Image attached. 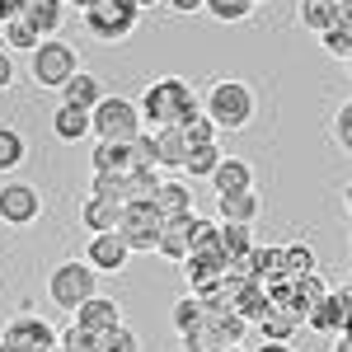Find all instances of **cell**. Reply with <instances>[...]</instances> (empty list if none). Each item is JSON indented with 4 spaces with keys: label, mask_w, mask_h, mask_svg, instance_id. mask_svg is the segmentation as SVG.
<instances>
[{
    "label": "cell",
    "mask_w": 352,
    "mask_h": 352,
    "mask_svg": "<svg viewBox=\"0 0 352 352\" xmlns=\"http://www.w3.org/2000/svg\"><path fill=\"white\" fill-rule=\"evenodd\" d=\"M136 109H141V122H151V127H184L192 113H202V104L184 76H160L146 85Z\"/></svg>",
    "instance_id": "obj_1"
},
{
    "label": "cell",
    "mask_w": 352,
    "mask_h": 352,
    "mask_svg": "<svg viewBox=\"0 0 352 352\" xmlns=\"http://www.w3.org/2000/svg\"><path fill=\"white\" fill-rule=\"evenodd\" d=\"M202 113L217 122L221 132H244V127L254 122L258 104H254V89H249L244 80H230V76H226V80H212Z\"/></svg>",
    "instance_id": "obj_2"
},
{
    "label": "cell",
    "mask_w": 352,
    "mask_h": 352,
    "mask_svg": "<svg viewBox=\"0 0 352 352\" xmlns=\"http://www.w3.org/2000/svg\"><path fill=\"white\" fill-rule=\"evenodd\" d=\"M89 296H99V272L89 268L85 258H66V263H56L52 277H47V300H52L56 310L76 315Z\"/></svg>",
    "instance_id": "obj_3"
},
{
    "label": "cell",
    "mask_w": 352,
    "mask_h": 352,
    "mask_svg": "<svg viewBox=\"0 0 352 352\" xmlns=\"http://www.w3.org/2000/svg\"><path fill=\"white\" fill-rule=\"evenodd\" d=\"M76 71H80V56H76L71 43H61V38H43L28 52V80L38 85V89H61Z\"/></svg>",
    "instance_id": "obj_4"
},
{
    "label": "cell",
    "mask_w": 352,
    "mask_h": 352,
    "mask_svg": "<svg viewBox=\"0 0 352 352\" xmlns=\"http://www.w3.org/2000/svg\"><path fill=\"white\" fill-rule=\"evenodd\" d=\"M85 14V33L89 38H99V43H127L136 33V19H141V10H136L132 0H94Z\"/></svg>",
    "instance_id": "obj_5"
},
{
    "label": "cell",
    "mask_w": 352,
    "mask_h": 352,
    "mask_svg": "<svg viewBox=\"0 0 352 352\" xmlns=\"http://www.w3.org/2000/svg\"><path fill=\"white\" fill-rule=\"evenodd\" d=\"M89 122H94V136L99 141H127L132 146L136 136H141V109H136L132 99H122V94H104L94 109H89Z\"/></svg>",
    "instance_id": "obj_6"
},
{
    "label": "cell",
    "mask_w": 352,
    "mask_h": 352,
    "mask_svg": "<svg viewBox=\"0 0 352 352\" xmlns=\"http://www.w3.org/2000/svg\"><path fill=\"white\" fill-rule=\"evenodd\" d=\"M160 230H164V221H160V212L151 207V197H141V202H122L118 235L127 240V249H132V254H155Z\"/></svg>",
    "instance_id": "obj_7"
},
{
    "label": "cell",
    "mask_w": 352,
    "mask_h": 352,
    "mask_svg": "<svg viewBox=\"0 0 352 352\" xmlns=\"http://www.w3.org/2000/svg\"><path fill=\"white\" fill-rule=\"evenodd\" d=\"M0 343L10 352H56V329L43 315H14L0 329Z\"/></svg>",
    "instance_id": "obj_8"
},
{
    "label": "cell",
    "mask_w": 352,
    "mask_h": 352,
    "mask_svg": "<svg viewBox=\"0 0 352 352\" xmlns=\"http://www.w3.org/2000/svg\"><path fill=\"white\" fill-rule=\"evenodd\" d=\"M43 217V192L24 184V179H10V184H0V221L5 226H14V230H24L33 221Z\"/></svg>",
    "instance_id": "obj_9"
},
{
    "label": "cell",
    "mask_w": 352,
    "mask_h": 352,
    "mask_svg": "<svg viewBox=\"0 0 352 352\" xmlns=\"http://www.w3.org/2000/svg\"><path fill=\"white\" fill-rule=\"evenodd\" d=\"M127 258H132V249H127V240H122L118 230L89 235V244H85V263H89L94 272H122Z\"/></svg>",
    "instance_id": "obj_10"
},
{
    "label": "cell",
    "mask_w": 352,
    "mask_h": 352,
    "mask_svg": "<svg viewBox=\"0 0 352 352\" xmlns=\"http://www.w3.org/2000/svg\"><path fill=\"white\" fill-rule=\"evenodd\" d=\"M348 315H352V287H343V292H329L324 300H315V305L305 310V329H315V333H338Z\"/></svg>",
    "instance_id": "obj_11"
},
{
    "label": "cell",
    "mask_w": 352,
    "mask_h": 352,
    "mask_svg": "<svg viewBox=\"0 0 352 352\" xmlns=\"http://www.w3.org/2000/svg\"><path fill=\"white\" fill-rule=\"evenodd\" d=\"M226 272H230V263H226L221 254H188V258H184V277H188L192 296H207Z\"/></svg>",
    "instance_id": "obj_12"
},
{
    "label": "cell",
    "mask_w": 352,
    "mask_h": 352,
    "mask_svg": "<svg viewBox=\"0 0 352 352\" xmlns=\"http://www.w3.org/2000/svg\"><path fill=\"white\" fill-rule=\"evenodd\" d=\"M151 207L160 212V221H184L192 217V188L184 179H160V188L151 192Z\"/></svg>",
    "instance_id": "obj_13"
},
{
    "label": "cell",
    "mask_w": 352,
    "mask_h": 352,
    "mask_svg": "<svg viewBox=\"0 0 352 352\" xmlns=\"http://www.w3.org/2000/svg\"><path fill=\"white\" fill-rule=\"evenodd\" d=\"M89 160H94V174H132L141 164L136 160V146H127V141H94Z\"/></svg>",
    "instance_id": "obj_14"
},
{
    "label": "cell",
    "mask_w": 352,
    "mask_h": 352,
    "mask_svg": "<svg viewBox=\"0 0 352 352\" xmlns=\"http://www.w3.org/2000/svg\"><path fill=\"white\" fill-rule=\"evenodd\" d=\"M76 324H85L89 333H99V338H104V333H113V329L122 324V305L109 300V296H89L80 310H76Z\"/></svg>",
    "instance_id": "obj_15"
},
{
    "label": "cell",
    "mask_w": 352,
    "mask_h": 352,
    "mask_svg": "<svg viewBox=\"0 0 352 352\" xmlns=\"http://www.w3.org/2000/svg\"><path fill=\"white\" fill-rule=\"evenodd\" d=\"M207 184L217 188V197H226V192H254V169H249V160L226 155V160L212 169V179H207Z\"/></svg>",
    "instance_id": "obj_16"
},
{
    "label": "cell",
    "mask_w": 352,
    "mask_h": 352,
    "mask_svg": "<svg viewBox=\"0 0 352 352\" xmlns=\"http://www.w3.org/2000/svg\"><path fill=\"white\" fill-rule=\"evenodd\" d=\"M155 169H184L188 160V136L184 127H155Z\"/></svg>",
    "instance_id": "obj_17"
},
{
    "label": "cell",
    "mask_w": 352,
    "mask_h": 352,
    "mask_svg": "<svg viewBox=\"0 0 352 352\" xmlns=\"http://www.w3.org/2000/svg\"><path fill=\"white\" fill-rule=\"evenodd\" d=\"M118 221H122V202H109V197H85L80 207V226L89 235H104V230H118Z\"/></svg>",
    "instance_id": "obj_18"
},
{
    "label": "cell",
    "mask_w": 352,
    "mask_h": 352,
    "mask_svg": "<svg viewBox=\"0 0 352 352\" xmlns=\"http://www.w3.org/2000/svg\"><path fill=\"white\" fill-rule=\"evenodd\" d=\"M94 132V122H89V109H76V104H61L52 113V136L56 141H66V146H76L85 136Z\"/></svg>",
    "instance_id": "obj_19"
},
{
    "label": "cell",
    "mask_w": 352,
    "mask_h": 352,
    "mask_svg": "<svg viewBox=\"0 0 352 352\" xmlns=\"http://www.w3.org/2000/svg\"><path fill=\"white\" fill-rule=\"evenodd\" d=\"M24 19L33 24V33H38V38H56V33H61V24H66V0H28Z\"/></svg>",
    "instance_id": "obj_20"
},
{
    "label": "cell",
    "mask_w": 352,
    "mask_h": 352,
    "mask_svg": "<svg viewBox=\"0 0 352 352\" xmlns=\"http://www.w3.org/2000/svg\"><path fill=\"white\" fill-rule=\"evenodd\" d=\"M263 212V202H258V192H226L217 197V217L221 221H235V226H254Z\"/></svg>",
    "instance_id": "obj_21"
},
{
    "label": "cell",
    "mask_w": 352,
    "mask_h": 352,
    "mask_svg": "<svg viewBox=\"0 0 352 352\" xmlns=\"http://www.w3.org/2000/svg\"><path fill=\"white\" fill-rule=\"evenodd\" d=\"M104 99V85L99 76H89V71H76L71 80L61 85V104H76V109H94Z\"/></svg>",
    "instance_id": "obj_22"
},
{
    "label": "cell",
    "mask_w": 352,
    "mask_h": 352,
    "mask_svg": "<svg viewBox=\"0 0 352 352\" xmlns=\"http://www.w3.org/2000/svg\"><path fill=\"white\" fill-rule=\"evenodd\" d=\"M249 249H254V226H235V221H221V254H226V263H230V268L249 258Z\"/></svg>",
    "instance_id": "obj_23"
},
{
    "label": "cell",
    "mask_w": 352,
    "mask_h": 352,
    "mask_svg": "<svg viewBox=\"0 0 352 352\" xmlns=\"http://www.w3.org/2000/svg\"><path fill=\"white\" fill-rule=\"evenodd\" d=\"M188 254H221V221H207L192 212L188 217Z\"/></svg>",
    "instance_id": "obj_24"
},
{
    "label": "cell",
    "mask_w": 352,
    "mask_h": 352,
    "mask_svg": "<svg viewBox=\"0 0 352 352\" xmlns=\"http://www.w3.org/2000/svg\"><path fill=\"white\" fill-rule=\"evenodd\" d=\"M296 19H300V28H310V33H324L329 24H338V0H300Z\"/></svg>",
    "instance_id": "obj_25"
},
{
    "label": "cell",
    "mask_w": 352,
    "mask_h": 352,
    "mask_svg": "<svg viewBox=\"0 0 352 352\" xmlns=\"http://www.w3.org/2000/svg\"><path fill=\"white\" fill-rule=\"evenodd\" d=\"M155 254H164L169 263H184V258H188V217H184V221H164Z\"/></svg>",
    "instance_id": "obj_26"
},
{
    "label": "cell",
    "mask_w": 352,
    "mask_h": 352,
    "mask_svg": "<svg viewBox=\"0 0 352 352\" xmlns=\"http://www.w3.org/2000/svg\"><path fill=\"white\" fill-rule=\"evenodd\" d=\"M202 320H207V300L192 296V292H188V296H179V300H174V310H169V324L179 329V338H184L188 329H197Z\"/></svg>",
    "instance_id": "obj_27"
},
{
    "label": "cell",
    "mask_w": 352,
    "mask_h": 352,
    "mask_svg": "<svg viewBox=\"0 0 352 352\" xmlns=\"http://www.w3.org/2000/svg\"><path fill=\"white\" fill-rule=\"evenodd\" d=\"M324 296H329V287H324V277H320V272L292 277V305L300 310V320H305V310H310L315 300H324Z\"/></svg>",
    "instance_id": "obj_28"
},
{
    "label": "cell",
    "mask_w": 352,
    "mask_h": 352,
    "mask_svg": "<svg viewBox=\"0 0 352 352\" xmlns=\"http://www.w3.org/2000/svg\"><path fill=\"white\" fill-rule=\"evenodd\" d=\"M226 160V151H221L217 141L212 146H188V160H184V174L188 179H212V169Z\"/></svg>",
    "instance_id": "obj_29"
},
{
    "label": "cell",
    "mask_w": 352,
    "mask_h": 352,
    "mask_svg": "<svg viewBox=\"0 0 352 352\" xmlns=\"http://www.w3.org/2000/svg\"><path fill=\"white\" fill-rule=\"evenodd\" d=\"M155 188H160L155 164H136L132 174H122V192H127V202H141V197H151Z\"/></svg>",
    "instance_id": "obj_30"
},
{
    "label": "cell",
    "mask_w": 352,
    "mask_h": 352,
    "mask_svg": "<svg viewBox=\"0 0 352 352\" xmlns=\"http://www.w3.org/2000/svg\"><path fill=\"white\" fill-rule=\"evenodd\" d=\"M24 160H28V141H24V132H14V127H0V174L19 169Z\"/></svg>",
    "instance_id": "obj_31"
},
{
    "label": "cell",
    "mask_w": 352,
    "mask_h": 352,
    "mask_svg": "<svg viewBox=\"0 0 352 352\" xmlns=\"http://www.w3.org/2000/svg\"><path fill=\"white\" fill-rule=\"evenodd\" d=\"M305 272H320V258L310 244H287L282 249V277H305Z\"/></svg>",
    "instance_id": "obj_32"
},
{
    "label": "cell",
    "mask_w": 352,
    "mask_h": 352,
    "mask_svg": "<svg viewBox=\"0 0 352 352\" xmlns=\"http://www.w3.org/2000/svg\"><path fill=\"white\" fill-rule=\"evenodd\" d=\"M0 38H5V52H33L43 38L33 33L28 19H10V24H0Z\"/></svg>",
    "instance_id": "obj_33"
},
{
    "label": "cell",
    "mask_w": 352,
    "mask_h": 352,
    "mask_svg": "<svg viewBox=\"0 0 352 352\" xmlns=\"http://www.w3.org/2000/svg\"><path fill=\"white\" fill-rule=\"evenodd\" d=\"M56 348L61 352H99V333H89L85 324L71 320L66 329H56Z\"/></svg>",
    "instance_id": "obj_34"
},
{
    "label": "cell",
    "mask_w": 352,
    "mask_h": 352,
    "mask_svg": "<svg viewBox=\"0 0 352 352\" xmlns=\"http://www.w3.org/2000/svg\"><path fill=\"white\" fill-rule=\"evenodd\" d=\"M202 10L217 19V24H240L254 14V0H202Z\"/></svg>",
    "instance_id": "obj_35"
},
{
    "label": "cell",
    "mask_w": 352,
    "mask_h": 352,
    "mask_svg": "<svg viewBox=\"0 0 352 352\" xmlns=\"http://www.w3.org/2000/svg\"><path fill=\"white\" fill-rule=\"evenodd\" d=\"M320 47H324L329 56H343V61H348L352 56V28L348 24H329L324 33H320Z\"/></svg>",
    "instance_id": "obj_36"
},
{
    "label": "cell",
    "mask_w": 352,
    "mask_h": 352,
    "mask_svg": "<svg viewBox=\"0 0 352 352\" xmlns=\"http://www.w3.org/2000/svg\"><path fill=\"white\" fill-rule=\"evenodd\" d=\"M184 136H188V146H212L221 136V127L207 118V113H192L188 122H184Z\"/></svg>",
    "instance_id": "obj_37"
},
{
    "label": "cell",
    "mask_w": 352,
    "mask_h": 352,
    "mask_svg": "<svg viewBox=\"0 0 352 352\" xmlns=\"http://www.w3.org/2000/svg\"><path fill=\"white\" fill-rule=\"evenodd\" d=\"M99 352H141V338H136L127 324H118L113 333H104V338H99Z\"/></svg>",
    "instance_id": "obj_38"
},
{
    "label": "cell",
    "mask_w": 352,
    "mask_h": 352,
    "mask_svg": "<svg viewBox=\"0 0 352 352\" xmlns=\"http://www.w3.org/2000/svg\"><path fill=\"white\" fill-rule=\"evenodd\" d=\"M333 136H338V146L352 155V99H343L338 113H333Z\"/></svg>",
    "instance_id": "obj_39"
},
{
    "label": "cell",
    "mask_w": 352,
    "mask_h": 352,
    "mask_svg": "<svg viewBox=\"0 0 352 352\" xmlns=\"http://www.w3.org/2000/svg\"><path fill=\"white\" fill-rule=\"evenodd\" d=\"M94 197H109V202H127V192H122V174H94Z\"/></svg>",
    "instance_id": "obj_40"
},
{
    "label": "cell",
    "mask_w": 352,
    "mask_h": 352,
    "mask_svg": "<svg viewBox=\"0 0 352 352\" xmlns=\"http://www.w3.org/2000/svg\"><path fill=\"white\" fill-rule=\"evenodd\" d=\"M28 0H0V24H10V19H24Z\"/></svg>",
    "instance_id": "obj_41"
},
{
    "label": "cell",
    "mask_w": 352,
    "mask_h": 352,
    "mask_svg": "<svg viewBox=\"0 0 352 352\" xmlns=\"http://www.w3.org/2000/svg\"><path fill=\"white\" fill-rule=\"evenodd\" d=\"M10 85H14V61H10V52L0 47V94H5Z\"/></svg>",
    "instance_id": "obj_42"
},
{
    "label": "cell",
    "mask_w": 352,
    "mask_h": 352,
    "mask_svg": "<svg viewBox=\"0 0 352 352\" xmlns=\"http://www.w3.org/2000/svg\"><path fill=\"white\" fill-rule=\"evenodd\" d=\"M164 5H169L174 14H197V10H202V0H164Z\"/></svg>",
    "instance_id": "obj_43"
},
{
    "label": "cell",
    "mask_w": 352,
    "mask_h": 352,
    "mask_svg": "<svg viewBox=\"0 0 352 352\" xmlns=\"http://www.w3.org/2000/svg\"><path fill=\"white\" fill-rule=\"evenodd\" d=\"M338 24L352 28V0H338Z\"/></svg>",
    "instance_id": "obj_44"
},
{
    "label": "cell",
    "mask_w": 352,
    "mask_h": 352,
    "mask_svg": "<svg viewBox=\"0 0 352 352\" xmlns=\"http://www.w3.org/2000/svg\"><path fill=\"white\" fill-rule=\"evenodd\" d=\"M258 352H292V343H272V338H268V343H263Z\"/></svg>",
    "instance_id": "obj_45"
},
{
    "label": "cell",
    "mask_w": 352,
    "mask_h": 352,
    "mask_svg": "<svg viewBox=\"0 0 352 352\" xmlns=\"http://www.w3.org/2000/svg\"><path fill=\"white\" fill-rule=\"evenodd\" d=\"M136 10H155V5H164V0H132Z\"/></svg>",
    "instance_id": "obj_46"
},
{
    "label": "cell",
    "mask_w": 352,
    "mask_h": 352,
    "mask_svg": "<svg viewBox=\"0 0 352 352\" xmlns=\"http://www.w3.org/2000/svg\"><path fill=\"white\" fill-rule=\"evenodd\" d=\"M333 352H352V338H343V333H338V348Z\"/></svg>",
    "instance_id": "obj_47"
},
{
    "label": "cell",
    "mask_w": 352,
    "mask_h": 352,
    "mask_svg": "<svg viewBox=\"0 0 352 352\" xmlns=\"http://www.w3.org/2000/svg\"><path fill=\"white\" fill-rule=\"evenodd\" d=\"M66 5H76V10H89V5H94V0H66Z\"/></svg>",
    "instance_id": "obj_48"
},
{
    "label": "cell",
    "mask_w": 352,
    "mask_h": 352,
    "mask_svg": "<svg viewBox=\"0 0 352 352\" xmlns=\"http://www.w3.org/2000/svg\"><path fill=\"white\" fill-rule=\"evenodd\" d=\"M343 202H348V212H352V184H348V192H343Z\"/></svg>",
    "instance_id": "obj_49"
},
{
    "label": "cell",
    "mask_w": 352,
    "mask_h": 352,
    "mask_svg": "<svg viewBox=\"0 0 352 352\" xmlns=\"http://www.w3.org/2000/svg\"><path fill=\"white\" fill-rule=\"evenodd\" d=\"M221 352H244V348H240V343H235V348H221Z\"/></svg>",
    "instance_id": "obj_50"
},
{
    "label": "cell",
    "mask_w": 352,
    "mask_h": 352,
    "mask_svg": "<svg viewBox=\"0 0 352 352\" xmlns=\"http://www.w3.org/2000/svg\"><path fill=\"white\" fill-rule=\"evenodd\" d=\"M254 5H268V0H254Z\"/></svg>",
    "instance_id": "obj_51"
},
{
    "label": "cell",
    "mask_w": 352,
    "mask_h": 352,
    "mask_svg": "<svg viewBox=\"0 0 352 352\" xmlns=\"http://www.w3.org/2000/svg\"><path fill=\"white\" fill-rule=\"evenodd\" d=\"M0 352H10V348H5V343H0Z\"/></svg>",
    "instance_id": "obj_52"
},
{
    "label": "cell",
    "mask_w": 352,
    "mask_h": 352,
    "mask_svg": "<svg viewBox=\"0 0 352 352\" xmlns=\"http://www.w3.org/2000/svg\"><path fill=\"white\" fill-rule=\"evenodd\" d=\"M348 71H352V56H348Z\"/></svg>",
    "instance_id": "obj_53"
},
{
    "label": "cell",
    "mask_w": 352,
    "mask_h": 352,
    "mask_svg": "<svg viewBox=\"0 0 352 352\" xmlns=\"http://www.w3.org/2000/svg\"><path fill=\"white\" fill-rule=\"evenodd\" d=\"M56 352H61V348H56Z\"/></svg>",
    "instance_id": "obj_54"
}]
</instances>
